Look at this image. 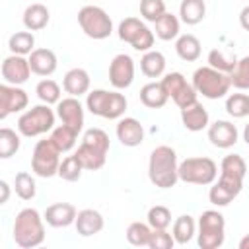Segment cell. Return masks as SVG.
Instances as JSON below:
<instances>
[{"label": "cell", "mask_w": 249, "mask_h": 249, "mask_svg": "<svg viewBox=\"0 0 249 249\" xmlns=\"http://www.w3.org/2000/svg\"><path fill=\"white\" fill-rule=\"evenodd\" d=\"M14 191H16V195H18L21 200H31V198H35V195H37V185H35L33 175L27 173V171L16 173Z\"/></svg>", "instance_id": "obj_35"}, {"label": "cell", "mask_w": 249, "mask_h": 249, "mask_svg": "<svg viewBox=\"0 0 249 249\" xmlns=\"http://www.w3.org/2000/svg\"><path fill=\"white\" fill-rule=\"evenodd\" d=\"M226 239V220L218 210H204L196 222V243L200 249H218Z\"/></svg>", "instance_id": "obj_7"}, {"label": "cell", "mask_w": 249, "mask_h": 249, "mask_svg": "<svg viewBox=\"0 0 249 249\" xmlns=\"http://www.w3.org/2000/svg\"><path fill=\"white\" fill-rule=\"evenodd\" d=\"M152 237V226L146 222H132L126 228V241L134 247H148Z\"/></svg>", "instance_id": "obj_34"}, {"label": "cell", "mask_w": 249, "mask_h": 249, "mask_svg": "<svg viewBox=\"0 0 249 249\" xmlns=\"http://www.w3.org/2000/svg\"><path fill=\"white\" fill-rule=\"evenodd\" d=\"M117 138L126 148H136L144 142V126L134 117H121L117 123Z\"/></svg>", "instance_id": "obj_18"}, {"label": "cell", "mask_w": 249, "mask_h": 249, "mask_svg": "<svg viewBox=\"0 0 249 249\" xmlns=\"http://www.w3.org/2000/svg\"><path fill=\"white\" fill-rule=\"evenodd\" d=\"M49 19H51L49 8L45 4H39V2L29 4L23 10V18H21V21H23L27 31H41V29H45L49 25Z\"/></svg>", "instance_id": "obj_24"}, {"label": "cell", "mask_w": 249, "mask_h": 249, "mask_svg": "<svg viewBox=\"0 0 249 249\" xmlns=\"http://www.w3.org/2000/svg\"><path fill=\"white\" fill-rule=\"evenodd\" d=\"M243 140H245V144L249 146V123H247L245 128H243Z\"/></svg>", "instance_id": "obj_49"}, {"label": "cell", "mask_w": 249, "mask_h": 249, "mask_svg": "<svg viewBox=\"0 0 249 249\" xmlns=\"http://www.w3.org/2000/svg\"><path fill=\"white\" fill-rule=\"evenodd\" d=\"M0 189H2V198H0V204H6L8 202V196H10V185L2 179L0 181Z\"/></svg>", "instance_id": "obj_47"}, {"label": "cell", "mask_w": 249, "mask_h": 249, "mask_svg": "<svg viewBox=\"0 0 249 249\" xmlns=\"http://www.w3.org/2000/svg\"><path fill=\"white\" fill-rule=\"evenodd\" d=\"M220 173L231 175V177H237V179H245L247 163L239 154H228V156H224V160L220 163Z\"/></svg>", "instance_id": "obj_38"}, {"label": "cell", "mask_w": 249, "mask_h": 249, "mask_svg": "<svg viewBox=\"0 0 249 249\" xmlns=\"http://www.w3.org/2000/svg\"><path fill=\"white\" fill-rule=\"evenodd\" d=\"M109 82L115 89H126L134 82V60L130 54H117L109 62Z\"/></svg>", "instance_id": "obj_13"}, {"label": "cell", "mask_w": 249, "mask_h": 249, "mask_svg": "<svg viewBox=\"0 0 249 249\" xmlns=\"http://www.w3.org/2000/svg\"><path fill=\"white\" fill-rule=\"evenodd\" d=\"M27 58H29L31 72L37 74V76H51L56 70V66H58L56 54L51 49H45V47L35 49Z\"/></svg>", "instance_id": "obj_22"}, {"label": "cell", "mask_w": 249, "mask_h": 249, "mask_svg": "<svg viewBox=\"0 0 249 249\" xmlns=\"http://www.w3.org/2000/svg\"><path fill=\"white\" fill-rule=\"evenodd\" d=\"M78 25L89 39H95V41H103L113 33L111 16L101 6H93V4H88V6L80 8Z\"/></svg>", "instance_id": "obj_8"}, {"label": "cell", "mask_w": 249, "mask_h": 249, "mask_svg": "<svg viewBox=\"0 0 249 249\" xmlns=\"http://www.w3.org/2000/svg\"><path fill=\"white\" fill-rule=\"evenodd\" d=\"M239 25H241L245 31H249V6H245V8L239 12Z\"/></svg>", "instance_id": "obj_46"}, {"label": "cell", "mask_w": 249, "mask_h": 249, "mask_svg": "<svg viewBox=\"0 0 249 249\" xmlns=\"http://www.w3.org/2000/svg\"><path fill=\"white\" fill-rule=\"evenodd\" d=\"M12 237L18 247L21 249H33L45 241V218L35 208H23L18 212L14 226H12Z\"/></svg>", "instance_id": "obj_3"}, {"label": "cell", "mask_w": 249, "mask_h": 249, "mask_svg": "<svg viewBox=\"0 0 249 249\" xmlns=\"http://www.w3.org/2000/svg\"><path fill=\"white\" fill-rule=\"evenodd\" d=\"M56 117L62 121V124H68L76 132H82V128H84V105L80 103L78 97H74V95L62 97L56 103Z\"/></svg>", "instance_id": "obj_16"}, {"label": "cell", "mask_w": 249, "mask_h": 249, "mask_svg": "<svg viewBox=\"0 0 249 249\" xmlns=\"http://www.w3.org/2000/svg\"><path fill=\"white\" fill-rule=\"evenodd\" d=\"M241 189H243V179L220 173V179L214 181L208 191V198L214 206H228L233 198H237Z\"/></svg>", "instance_id": "obj_12"}, {"label": "cell", "mask_w": 249, "mask_h": 249, "mask_svg": "<svg viewBox=\"0 0 249 249\" xmlns=\"http://www.w3.org/2000/svg\"><path fill=\"white\" fill-rule=\"evenodd\" d=\"M171 235H173L175 243L187 245L196 235V222H195V218L191 214H181L179 218H175L173 228H171Z\"/></svg>", "instance_id": "obj_28"}, {"label": "cell", "mask_w": 249, "mask_h": 249, "mask_svg": "<svg viewBox=\"0 0 249 249\" xmlns=\"http://www.w3.org/2000/svg\"><path fill=\"white\" fill-rule=\"evenodd\" d=\"M148 179L158 189H171L179 181V161L171 146H156L148 160Z\"/></svg>", "instance_id": "obj_1"}, {"label": "cell", "mask_w": 249, "mask_h": 249, "mask_svg": "<svg viewBox=\"0 0 249 249\" xmlns=\"http://www.w3.org/2000/svg\"><path fill=\"white\" fill-rule=\"evenodd\" d=\"M60 150L53 144L51 138L39 140L33 148L31 154V169L37 177L49 179L53 175H58V167H60Z\"/></svg>", "instance_id": "obj_10"}, {"label": "cell", "mask_w": 249, "mask_h": 249, "mask_svg": "<svg viewBox=\"0 0 249 249\" xmlns=\"http://www.w3.org/2000/svg\"><path fill=\"white\" fill-rule=\"evenodd\" d=\"M0 74H2V80L6 84L21 86V84H25L29 80V76L33 72H31V66H29V58H25L21 54H8L2 60Z\"/></svg>", "instance_id": "obj_15"}, {"label": "cell", "mask_w": 249, "mask_h": 249, "mask_svg": "<svg viewBox=\"0 0 249 249\" xmlns=\"http://www.w3.org/2000/svg\"><path fill=\"white\" fill-rule=\"evenodd\" d=\"M193 88L206 99H222L231 88L230 74L220 72L212 66H200L193 74Z\"/></svg>", "instance_id": "obj_5"}, {"label": "cell", "mask_w": 249, "mask_h": 249, "mask_svg": "<svg viewBox=\"0 0 249 249\" xmlns=\"http://www.w3.org/2000/svg\"><path fill=\"white\" fill-rule=\"evenodd\" d=\"M119 39L128 43L134 51L138 53H146L154 47V39H156V33L138 18H124L121 23H119Z\"/></svg>", "instance_id": "obj_11"}, {"label": "cell", "mask_w": 249, "mask_h": 249, "mask_svg": "<svg viewBox=\"0 0 249 249\" xmlns=\"http://www.w3.org/2000/svg\"><path fill=\"white\" fill-rule=\"evenodd\" d=\"M89 74L88 70L84 68H70L64 78H62V89L68 93V95H74V97H80V95H88L89 91Z\"/></svg>", "instance_id": "obj_23"}, {"label": "cell", "mask_w": 249, "mask_h": 249, "mask_svg": "<svg viewBox=\"0 0 249 249\" xmlns=\"http://www.w3.org/2000/svg\"><path fill=\"white\" fill-rule=\"evenodd\" d=\"M179 29H181V19L169 12H165L156 23H154V33L158 39L161 41H171L179 37Z\"/></svg>", "instance_id": "obj_30"}, {"label": "cell", "mask_w": 249, "mask_h": 249, "mask_svg": "<svg viewBox=\"0 0 249 249\" xmlns=\"http://www.w3.org/2000/svg\"><path fill=\"white\" fill-rule=\"evenodd\" d=\"M167 99L169 95L165 93L161 82H148L140 88V103L148 109H161Z\"/></svg>", "instance_id": "obj_25"}, {"label": "cell", "mask_w": 249, "mask_h": 249, "mask_svg": "<svg viewBox=\"0 0 249 249\" xmlns=\"http://www.w3.org/2000/svg\"><path fill=\"white\" fill-rule=\"evenodd\" d=\"M146 222L152 226V230H167L171 224V210L163 204H156L148 210Z\"/></svg>", "instance_id": "obj_41"}, {"label": "cell", "mask_w": 249, "mask_h": 249, "mask_svg": "<svg viewBox=\"0 0 249 249\" xmlns=\"http://www.w3.org/2000/svg\"><path fill=\"white\" fill-rule=\"evenodd\" d=\"M181 123L187 130L191 132H200L204 128H208L210 124V117H208V111L206 107L200 103V101H195L187 107L181 109Z\"/></svg>", "instance_id": "obj_20"}, {"label": "cell", "mask_w": 249, "mask_h": 249, "mask_svg": "<svg viewBox=\"0 0 249 249\" xmlns=\"http://www.w3.org/2000/svg\"><path fill=\"white\" fill-rule=\"evenodd\" d=\"M111 148L109 142V134L103 128H88L82 136V144L78 146V150L74 152L78 156V160L82 161L84 169L88 171H97L105 165L107 161V152Z\"/></svg>", "instance_id": "obj_2"}, {"label": "cell", "mask_w": 249, "mask_h": 249, "mask_svg": "<svg viewBox=\"0 0 249 249\" xmlns=\"http://www.w3.org/2000/svg\"><path fill=\"white\" fill-rule=\"evenodd\" d=\"M35 93H37V97L43 101V103H47V105H56L58 101H60V95H62V91H60V86L54 82V80H51V78H45V80H41L37 86H35Z\"/></svg>", "instance_id": "obj_36"}, {"label": "cell", "mask_w": 249, "mask_h": 249, "mask_svg": "<svg viewBox=\"0 0 249 249\" xmlns=\"http://www.w3.org/2000/svg\"><path fill=\"white\" fill-rule=\"evenodd\" d=\"M226 111L233 119H245L249 115V95L247 93H230L226 97Z\"/></svg>", "instance_id": "obj_39"}, {"label": "cell", "mask_w": 249, "mask_h": 249, "mask_svg": "<svg viewBox=\"0 0 249 249\" xmlns=\"http://www.w3.org/2000/svg\"><path fill=\"white\" fill-rule=\"evenodd\" d=\"M54 119H56V115L47 103L33 105L31 109H27L19 115L18 132L25 138H35V136L47 134L54 128Z\"/></svg>", "instance_id": "obj_6"}, {"label": "cell", "mask_w": 249, "mask_h": 249, "mask_svg": "<svg viewBox=\"0 0 249 249\" xmlns=\"http://www.w3.org/2000/svg\"><path fill=\"white\" fill-rule=\"evenodd\" d=\"M128 107V101L123 93H119V89L109 91V89H93L88 91L86 97V109L101 119H109V121H119L124 111Z\"/></svg>", "instance_id": "obj_4"}, {"label": "cell", "mask_w": 249, "mask_h": 249, "mask_svg": "<svg viewBox=\"0 0 249 249\" xmlns=\"http://www.w3.org/2000/svg\"><path fill=\"white\" fill-rule=\"evenodd\" d=\"M235 64H237V58H235L233 53L226 54L222 49H212V51L208 53V66H212V68H216V70H220V72L230 74V72L235 68Z\"/></svg>", "instance_id": "obj_40"}, {"label": "cell", "mask_w": 249, "mask_h": 249, "mask_svg": "<svg viewBox=\"0 0 249 249\" xmlns=\"http://www.w3.org/2000/svg\"><path fill=\"white\" fill-rule=\"evenodd\" d=\"M165 12L163 0H140V16L150 23H156Z\"/></svg>", "instance_id": "obj_44"}, {"label": "cell", "mask_w": 249, "mask_h": 249, "mask_svg": "<svg viewBox=\"0 0 249 249\" xmlns=\"http://www.w3.org/2000/svg\"><path fill=\"white\" fill-rule=\"evenodd\" d=\"M78 210L70 202H54L45 208L43 218L51 228H68L76 222Z\"/></svg>", "instance_id": "obj_19"}, {"label": "cell", "mask_w": 249, "mask_h": 249, "mask_svg": "<svg viewBox=\"0 0 249 249\" xmlns=\"http://www.w3.org/2000/svg\"><path fill=\"white\" fill-rule=\"evenodd\" d=\"M218 177V163L212 158H185L179 161V181L191 185H212Z\"/></svg>", "instance_id": "obj_9"}, {"label": "cell", "mask_w": 249, "mask_h": 249, "mask_svg": "<svg viewBox=\"0 0 249 249\" xmlns=\"http://www.w3.org/2000/svg\"><path fill=\"white\" fill-rule=\"evenodd\" d=\"M239 249H249V233L239 241Z\"/></svg>", "instance_id": "obj_48"}, {"label": "cell", "mask_w": 249, "mask_h": 249, "mask_svg": "<svg viewBox=\"0 0 249 249\" xmlns=\"http://www.w3.org/2000/svg\"><path fill=\"white\" fill-rule=\"evenodd\" d=\"M230 80L235 89H249V54L237 58L235 68L230 72Z\"/></svg>", "instance_id": "obj_42"}, {"label": "cell", "mask_w": 249, "mask_h": 249, "mask_svg": "<svg viewBox=\"0 0 249 249\" xmlns=\"http://www.w3.org/2000/svg\"><path fill=\"white\" fill-rule=\"evenodd\" d=\"M29 105V95L23 88L12 86V84H2L0 86V119L4 121L12 113H19L27 109Z\"/></svg>", "instance_id": "obj_14"}, {"label": "cell", "mask_w": 249, "mask_h": 249, "mask_svg": "<svg viewBox=\"0 0 249 249\" xmlns=\"http://www.w3.org/2000/svg\"><path fill=\"white\" fill-rule=\"evenodd\" d=\"M103 226H105V220H103L101 212L93 210V208L80 210L76 216V222H74V228L82 237H91V235L99 233L103 230Z\"/></svg>", "instance_id": "obj_21"}, {"label": "cell", "mask_w": 249, "mask_h": 249, "mask_svg": "<svg viewBox=\"0 0 249 249\" xmlns=\"http://www.w3.org/2000/svg\"><path fill=\"white\" fill-rule=\"evenodd\" d=\"M82 171H84V165L82 161L78 160L76 154L72 156H66L62 161H60V167H58V177L62 181H68V183H74L82 177Z\"/></svg>", "instance_id": "obj_37"}, {"label": "cell", "mask_w": 249, "mask_h": 249, "mask_svg": "<svg viewBox=\"0 0 249 249\" xmlns=\"http://www.w3.org/2000/svg\"><path fill=\"white\" fill-rule=\"evenodd\" d=\"M237 138H239V132L231 121L220 119V121H214L212 124H208V140L214 148L228 150L237 144Z\"/></svg>", "instance_id": "obj_17"}, {"label": "cell", "mask_w": 249, "mask_h": 249, "mask_svg": "<svg viewBox=\"0 0 249 249\" xmlns=\"http://www.w3.org/2000/svg\"><path fill=\"white\" fill-rule=\"evenodd\" d=\"M19 136L21 134L16 132L10 126H2L0 128V158L2 160L12 158L19 150V146H21V138Z\"/></svg>", "instance_id": "obj_33"}, {"label": "cell", "mask_w": 249, "mask_h": 249, "mask_svg": "<svg viewBox=\"0 0 249 249\" xmlns=\"http://www.w3.org/2000/svg\"><path fill=\"white\" fill-rule=\"evenodd\" d=\"M8 49L12 54L29 56L35 51V37L31 31H16L8 39Z\"/></svg>", "instance_id": "obj_32"}, {"label": "cell", "mask_w": 249, "mask_h": 249, "mask_svg": "<svg viewBox=\"0 0 249 249\" xmlns=\"http://www.w3.org/2000/svg\"><path fill=\"white\" fill-rule=\"evenodd\" d=\"M206 16L204 0H181L179 4V19L187 25H196Z\"/></svg>", "instance_id": "obj_29"}, {"label": "cell", "mask_w": 249, "mask_h": 249, "mask_svg": "<svg viewBox=\"0 0 249 249\" xmlns=\"http://www.w3.org/2000/svg\"><path fill=\"white\" fill-rule=\"evenodd\" d=\"M165 56L163 53L160 51H146L140 58V72L146 76V78H161L165 74Z\"/></svg>", "instance_id": "obj_27"}, {"label": "cell", "mask_w": 249, "mask_h": 249, "mask_svg": "<svg viewBox=\"0 0 249 249\" xmlns=\"http://www.w3.org/2000/svg\"><path fill=\"white\" fill-rule=\"evenodd\" d=\"M78 134L80 132H76L72 126H68V124H58V126H54L53 130H51V140H53V144L64 154V152H70L74 146H76V140H78Z\"/></svg>", "instance_id": "obj_31"}, {"label": "cell", "mask_w": 249, "mask_h": 249, "mask_svg": "<svg viewBox=\"0 0 249 249\" xmlns=\"http://www.w3.org/2000/svg\"><path fill=\"white\" fill-rule=\"evenodd\" d=\"M175 51H177V54H179L181 60H185V62H195V60H198V56H200V53H202V45H200V41H198L196 35H193V33H183V35H179L177 41H175Z\"/></svg>", "instance_id": "obj_26"}, {"label": "cell", "mask_w": 249, "mask_h": 249, "mask_svg": "<svg viewBox=\"0 0 249 249\" xmlns=\"http://www.w3.org/2000/svg\"><path fill=\"white\" fill-rule=\"evenodd\" d=\"M160 82H161L165 93L169 95V99H175V97L189 86L187 80H185V76H183L181 72H167V74H163V78H161Z\"/></svg>", "instance_id": "obj_43"}, {"label": "cell", "mask_w": 249, "mask_h": 249, "mask_svg": "<svg viewBox=\"0 0 249 249\" xmlns=\"http://www.w3.org/2000/svg\"><path fill=\"white\" fill-rule=\"evenodd\" d=\"M173 245H175V239L167 230H152V237L148 243L150 249H171Z\"/></svg>", "instance_id": "obj_45"}]
</instances>
